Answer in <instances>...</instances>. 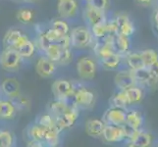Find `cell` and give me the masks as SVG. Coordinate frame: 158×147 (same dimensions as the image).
Wrapping results in <instances>:
<instances>
[{"label": "cell", "instance_id": "8fae6325", "mask_svg": "<svg viewBox=\"0 0 158 147\" xmlns=\"http://www.w3.org/2000/svg\"><path fill=\"white\" fill-rule=\"evenodd\" d=\"M101 137L107 142H120L126 138L122 126H115L110 124H105Z\"/></svg>", "mask_w": 158, "mask_h": 147}, {"label": "cell", "instance_id": "5bb4252c", "mask_svg": "<svg viewBox=\"0 0 158 147\" xmlns=\"http://www.w3.org/2000/svg\"><path fill=\"white\" fill-rule=\"evenodd\" d=\"M114 83L120 90H125L131 86L135 85V81L131 70H124L118 72L114 78Z\"/></svg>", "mask_w": 158, "mask_h": 147}, {"label": "cell", "instance_id": "bcb514c9", "mask_svg": "<svg viewBox=\"0 0 158 147\" xmlns=\"http://www.w3.org/2000/svg\"><path fill=\"white\" fill-rule=\"evenodd\" d=\"M154 23L156 26V29L158 30V11H156L155 14H154Z\"/></svg>", "mask_w": 158, "mask_h": 147}, {"label": "cell", "instance_id": "83f0119b", "mask_svg": "<svg viewBox=\"0 0 158 147\" xmlns=\"http://www.w3.org/2000/svg\"><path fill=\"white\" fill-rule=\"evenodd\" d=\"M28 137L29 139H32V140H36V141H40V142H43V134H44V128L40 126L39 124H35L31 126L28 129ZM44 143V142H43ZM45 145V144H44Z\"/></svg>", "mask_w": 158, "mask_h": 147}, {"label": "cell", "instance_id": "ab89813d", "mask_svg": "<svg viewBox=\"0 0 158 147\" xmlns=\"http://www.w3.org/2000/svg\"><path fill=\"white\" fill-rule=\"evenodd\" d=\"M85 4L89 5V6H92L96 9L103 10V11L106 10L109 3V0H85Z\"/></svg>", "mask_w": 158, "mask_h": 147}, {"label": "cell", "instance_id": "2e32d148", "mask_svg": "<svg viewBox=\"0 0 158 147\" xmlns=\"http://www.w3.org/2000/svg\"><path fill=\"white\" fill-rule=\"evenodd\" d=\"M105 123L98 119H89L85 123V133L90 137H100L103 133Z\"/></svg>", "mask_w": 158, "mask_h": 147}, {"label": "cell", "instance_id": "e0dca14e", "mask_svg": "<svg viewBox=\"0 0 158 147\" xmlns=\"http://www.w3.org/2000/svg\"><path fill=\"white\" fill-rule=\"evenodd\" d=\"M152 143L151 135L139 129L132 138H130L129 146L132 147H148Z\"/></svg>", "mask_w": 158, "mask_h": 147}, {"label": "cell", "instance_id": "9a60e30c", "mask_svg": "<svg viewBox=\"0 0 158 147\" xmlns=\"http://www.w3.org/2000/svg\"><path fill=\"white\" fill-rule=\"evenodd\" d=\"M115 22L118 28V35L129 37L135 32V26L127 15L117 16Z\"/></svg>", "mask_w": 158, "mask_h": 147}, {"label": "cell", "instance_id": "f6af8a7d", "mask_svg": "<svg viewBox=\"0 0 158 147\" xmlns=\"http://www.w3.org/2000/svg\"><path fill=\"white\" fill-rule=\"evenodd\" d=\"M137 1L141 5H144V6H148L152 3V0H137Z\"/></svg>", "mask_w": 158, "mask_h": 147}, {"label": "cell", "instance_id": "484cf974", "mask_svg": "<svg viewBox=\"0 0 158 147\" xmlns=\"http://www.w3.org/2000/svg\"><path fill=\"white\" fill-rule=\"evenodd\" d=\"M130 127L134 128L135 129H140L143 126V117L139 115L138 111H130L127 113L126 116V123Z\"/></svg>", "mask_w": 158, "mask_h": 147}, {"label": "cell", "instance_id": "b9f144b4", "mask_svg": "<svg viewBox=\"0 0 158 147\" xmlns=\"http://www.w3.org/2000/svg\"><path fill=\"white\" fill-rule=\"evenodd\" d=\"M122 127H123V129H124V133H125V137H126V138H132L134 135L135 134V133L138 132L139 129H135L134 128L132 127H130L129 125L127 124H124L122 125Z\"/></svg>", "mask_w": 158, "mask_h": 147}, {"label": "cell", "instance_id": "f1b7e54d", "mask_svg": "<svg viewBox=\"0 0 158 147\" xmlns=\"http://www.w3.org/2000/svg\"><path fill=\"white\" fill-rule=\"evenodd\" d=\"M14 104L15 108L17 109V111H26L30 109L31 107V101L27 96L23 94H19L10 99Z\"/></svg>", "mask_w": 158, "mask_h": 147}, {"label": "cell", "instance_id": "1f68e13d", "mask_svg": "<svg viewBox=\"0 0 158 147\" xmlns=\"http://www.w3.org/2000/svg\"><path fill=\"white\" fill-rule=\"evenodd\" d=\"M15 144V135L10 130L0 129V147H12Z\"/></svg>", "mask_w": 158, "mask_h": 147}, {"label": "cell", "instance_id": "5b68a950", "mask_svg": "<svg viewBox=\"0 0 158 147\" xmlns=\"http://www.w3.org/2000/svg\"><path fill=\"white\" fill-rule=\"evenodd\" d=\"M79 116L80 108L73 103L63 115L55 118V126L59 129V132L62 133L63 130L72 128L76 124V122H77Z\"/></svg>", "mask_w": 158, "mask_h": 147}, {"label": "cell", "instance_id": "7402d4cb", "mask_svg": "<svg viewBox=\"0 0 158 147\" xmlns=\"http://www.w3.org/2000/svg\"><path fill=\"white\" fill-rule=\"evenodd\" d=\"M131 72L133 74V77L135 79V84H148L151 81V76L148 71V67L135 69V70H131Z\"/></svg>", "mask_w": 158, "mask_h": 147}, {"label": "cell", "instance_id": "3957f363", "mask_svg": "<svg viewBox=\"0 0 158 147\" xmlns=\"http://www.w3.org/2000/svg\"><path fill=\"white\" fill-rule=\"evenodd\" d=\"M51 91L54 99L69 101L73 97L75 86L68 80L58 79L55 81H53L51 85Z\"/></svg>", "mask_w": 158, "mask_h": 147}, {"label": "cell", "instance_id": "9c48e42d", "mask_svg": "<svg viewBox=\"0 0 158 147\" xmlns=\"http://www.w3.org/2000/svg\"><path fill=\"white\" fill-rule=\"evenodd\" d=\"M105 11L96 9L92 6L85 4V6L83 11V17L85 22L86 26L90 28L91 26L102 23V22L106 21V16H105Z\"/></svg>", "mask_w": 158, "mask_h": 147}, {"label": "cell", "instance_id": "ac0fdd59", "mask_svg": "<svg viewBox=\"0 0 158 147\" xmlns=\"http://www.w3.org/2000/svg\"><path fill=\"white\" fill-rule=\"evenodd\" d=\"M59 129L56 128V126L44 128V134H43V142L45 146L54 147L57 146L59 143V137H60Z\"/></svg>", "mask_w": 158, "mask_h": 147}, {"label": "cell", "instance_id": "e575fe53", "mask_svg": "<svg viewBox=\"0 0 158 147\" xmlns=\"http://www.w3.org/2000/svg\"><path fill=\"white\" fill-rule=\"evenodd\" d=\"M112 103H113V107L120 108V109H125L130 105L128 98L126 94H125L124 90H120V92H118V93H116L113 96Z\"/></svg>", "mask_w": 158, "mask_h": 147}, {"label": "cell", "instance_id": "4dcf8cb0", "mask_svg": "<svg viewBox=\"0 0 158 147\" xmlns=\"http://www.w3.org/2000/svg\"><path fill=\"white\" fill-rule=\"evenodd\" d=\"M126 62L131 70H135L145 67L139 53H130L126 57Z\"/></svg>", "mask_w": 158, "mask_h": 147}, {"label": "cell", "instance_id": "ee69618b", "mask_svg": "<svg viewBox=\"0 0 158 147\" xmlns=\"http://www.w3.org/2000/svg\"><path fill=\"white\" fill-rule=\"evenodd\" d=\"M28 146H31V147H42V146H45V145H44V143H43V142H40V141L29 139L28 140Z\"/></svg>", "mask_w": 158, "mask_h": 147}, {"label": "cell", "instance_id": "7bdbcfd3", "mask_svg": "<svg viewBox=\"0 0 158 147\" xmlns=\"http://www.w3.org/2000/svg\"><path fill=\"white\" fill-rule=\"evenodd\" d=\"M148 71L151 76L152 80H158V61L155 62L154 64H152L151 66L148 67Z\"/></svg>", "mask_w": 158, "mask_h": 147}, {"label": "cell", "instance_id": "52a82bcc", "mask_svg": "<svg viewBox=\"0 0 158 147\" xmlns=\"http://www.w3.org/2000/svg\"><path fill=\"white\" fill-rule=\"evenodd\" d=\"M29 39H30L28 37V35H25L21 30L11 29L5 34L3 37V45L4 47L19 49Z\"/></svg>", "mask_w": 158, "mask_h": 147}, {"label": "cell", "instance_id": "cb8c5ba5", "mask_svg": "<svg viewBox=\"0 0 158 147\" xmlns=\"http://www.w3.org/2000/svg\"><path fill=\"white\" fill-rule=\"evenodd\" d=\"M100 63L103 68L107 70H114L119 67L120 63H121V55L118 53H113L110 56L100 59Z\"/></svg>", "mask_w": 158, "mask_h": 147}, {"label": "cell", "instance_id": "836d02e7", "mask_svg": "<svg viewBox=\"0 0 158 147\" xmlns=\"http://www.w3.org/2000/svg\"><path fill=\"white\" fill-rule=\"evenodd\" d=\"M107 21V20H106ZM106 21L102 23L96 24L90 27V31L95 39H101L104 36L107 35V27H106Z\"/></svg>", "mask_w": 158, "mask_h": 147}, {"label": "cell", "instance_id": "30bf717a", "mask_svg": "<svg viewBox=\"0 0 158 147\" xmlns=\"http://www.w3.org/2000/svg\"><path fill=\"white\" fill-rule=\"evenodd\" d=\"M56 63L51 61L50 59H48L46 56H41L37 59L35 64V72L40 77L43 79L51 78L52 76L56 72Z\"/></svg>", "mask_w": 158, "mask_h": 147}, {"label": "cell", "instance_id": "8992f818", "mask_svg": "<svg viewBox=\"0 0 158 147\" xmlns=\"http://www.w3.org/2000/svg\"><path fill=\"white\" fill-rule=\"evenodd\" d=\"M73 103L77 105L79 108H89L94 105L95 96L94 93L89 88L85 86L75 88V91L73 94Z\"/></svg>", "mask_w": 158, "mask_h": 147}, {"label": "cell", "instance_id": "7dc6e473", "mask_svg": "<svg viewBox=\"0 0 158 147\" xmlns=\"http://www.w3.org/2000/svg\"><path fill=\"white\" fill-rule=\"evenodd\" d=\"M22 1H24L26 3H35V1H37V0H22Z\"/></svg>", "mask_w": 158, "mask_h": 147}, {"label": "cell", "instance_id": "44dd1931", "mask_svg": "<svg viewBox=\"0 0 158 147\" xmlns=\"http://www.w3.org/2000/svg\"><path fill=\"white\" fill-rule=\"evenodd\" d=\"M70 106H71V104H69L68 101L54 99L49 104L48 111H49V113H51L54 117L57 118L59 116L63 115V114L70 108Z\"/></svg>", "mask_w": 158, "mask_h": 147}, {"label": "cell", "instance_id": "d6986e66", "mask_svg": "<svg viewBox=\"0 0 158 147\" xmlns=\"http://www.w3.org/2000/svg\"><path fill=\"white\" fill-rule=\"evenodd\" d=\"M17 109L15 108L14 104L10 99H0V119L1 120H12Z\"/></svg>", "mask_w": 158, "mask_h": 147}, {"label": "cell", "instance_id": "d4e9b609", "mask_svg": "<svg viewBox=\"0 0 158 147\" xmlns=\"http://www.w3.org/2000/svg\"><path fill=\"white\" fill-rule=\"evenodd\" d=\"M125 94H126L127 98H128V101L131 104H134V103H138L139 102L141 99H143V91H141V89L139 88H138V86H131V88H127L124 90Z\"/></svg>", "mask_w": 158, "mask_h": 147}, {"label": "cell", "instance_id": "277c9868", "mask_svg": "<svg viewBox=\"0 0 158 147\" xmlns=\"http://www.w3.org/2000/svg\"><path fill=\"white\" fill-rule=\"evenodd\" d=\"M76 71L81 80H91L96 76V63L89 56L81 57L76 64Z\"/></svg>", "mask_w": 158, "mask_h": 147}, {"label": "cell", "instance_id": "f35d334b", "mask_svg": "<svg viewBox=\"0 0 158 147\" xmlns=\"http://www.w3.org/2000/svg\"><path fill=\"white\" fill-rule=\"evenodd\" d=\"M43 35L46 37V39L49 41L50 43H56L59 39L64 35H61L59 31H57L55 29L53 28H49L45 31H43Z\"/></svg>", "mask_w": 158, "mask_h": 147}, {"label": "cell", "instance_id": "c3c4849f", "mask_svg": "<svg viewBox=\"0 0 158 147\" xmlns=\"http://www.w3.org/2000/svg\"><path fill=\"white\" fill-rule=\"evenodd\" d=\"M58 1H59V0H58Z\"/></svg>", "mask_w": 158, "mask_h": 147}, {"label": "cell", "instance_id": "603a6c76", "mask_svg": "<svg viewBox=\"0 0 158 147\" xmlns=\"http://www.w3.org/2000/svg\"><path fill=\"white\" fill-rule=\"evenodd\" d=\"M62 47H60L56 43H49L47 45V47L43 50V55L46 56L48 59H50L51 61L55 62L57 64V62L59 61L60 55H61L62 52Z\"/></svg>", "mask_w": 158, "mask_h": 147}, {"label": "cell", "instance_id": "ffe728a7", "mask_svg": "<svg viewBox=\"0 0 158 147\" xmlns=\"http://www.w3.org/2000/svg\"><path fill=\"white\" fill-rule=\"evenodd\" d=\"M111 43L114 51L120 54V55L125 54L130 48L129 39L127 36H124L122 35H116L115 36H113Z\"/></svg>", "mask_w": 158, "mask_h": 147}, {"label": "cell", "instance_id": "d6a6232c", "mask_svg": "<svg viewBox=\"0 0 158 147\" xmlns=\"http://www.w3.org/2000/svg\"><path fill=\"white\" fill-rule=\"evenodd\" d=\"M139 54L145 67H149L158 61V54L153 49H146V50L141 51Z\"/></svg>", "mask_w": 158, "mask_h": 147}, {"label": "cell", "instance_id": "8d00e7d4", "mask_svg": "<svg viewBox=\"0 0 158 147\" xmlns=\"http://www.w3.org/2000/svg\"><path fill=\"white\" fill-rule=\"evenodd\" d=\"M36 123L43 128L53 127V126H55V117H54L51 113L47 112L45 114H42L39 118V120H37Z\"/></svg>", "mask_w": 158, "mask_h": 147}, {"label": "cell", "instance_id": "74e56055", "mask_svg": "<svg viewBox=\"0 0 158 147\" xmlns=\"http://www.w3.org/2000/svg\"><path fill=\"white\" fill-rule=\"evenodd\" d=\"M73 61V52L72 49L70 48H63L61 55H60L59 61L57 62V64L61 65V66H68Z\"/></svg>", "mask_w": 158, "mask_h": 147}, {"label": "cell", "instance_id": "f546056e", "mask_svg": "<svg viewBox=\"0 0 158 147\" xmlns=\"http://www.w3.org/2000/svg\"><path fill=\"white\" fill-rule=\"evenodd\" d=\"M17 50L24 59H28V58H31L35 55V53L36 51V46H35V41H32L31 39H29L24 45H22L19 49H17Z\"/></svg>", "mask_w": 158, "mask_h": 147}, {"label": "cell", "instance_id": "ba28073f", "mask_svg": "<svg viewBox=\"0 0 158 147\" xmlns=\"http://www.w3.org/2000/svg\"><path fill=\"white\" fill-rule=\"evenodd\" d=\"M79 4L77 0H59L57 3V13L61 19L68 20L78 14Z\"/></svg>", "mask_w": 158, "mask_h": 147}, {"label": "cell", "instance_id": "60d3db41", "mask_svg": "<svg viewBox=\"0 0 158 147\" xmlns=\"http://www.w3.org/2000/svg\"><path fill=\"white\" fill-rule=\"evenodd\" d=\"M60 47L62 48H70L71 47V39L69 35H64L59 39V40L56 42Z\"/></svg>", "mask_w": 158, "mask_h": 147}, {"label": "cell", "instance_id": "6da1fadb", "mask_svg": "<svg viewBox=\"0 0 158 147\" xmlns=\"http://www.w3.org/2000/svg\"><path fill=\"white\" fill-rule=\"evenodd\" d=\"M71 47L84 49L90 46L95 39L88 26H78L70 31Z\"/></svg>", "mask_w": 158, "mask_h": 147}, {"label": "cell", "instance_id": "d590c367", "mask_svg": "<svg viewBox=\"0 0 158 147\" xmlns=\"http://www.w3.org/2000/svg\"><path fill=\"white\" fill-rule=\"evenodd\" d=\"M51 28L55 29L57 31H59L61 35H69L70 34V26L64 19H56L52 22Z\"/></svg>", "mask_w": 158, "mask_h": 147}, {"label": "cell", "instance_id": "4316f807", "mask_svg": "<svg viewBox=\"0 0 158 147\" xmlns=\"http://www.w3.org/2000/svg\"><path fill=\"white\" fill-rule=\"evenodd\" d=\"M16 18L22 24H30L35 19V11L31 8H21L16 13Z\"/></svg>", "mask_w": 158, "mask_h": 147}, {"label": "cell", "instance_id": "4fadbf2b", "mask_svg": "<svg viewBox=\"0 0 158 147\" xmlns=\"http://www.w3.org/2000/svg\"><path fill=\"white\" fill-rule=\"evenodd\" d=\"M126 116L127 113L124 111V109L113 107L106 111L104 115V122L105 124L122 126L126 123Z\"/></svg>", "mask_w": 158, "mask_h": 147}, {"label": "cell", "instance_id": "7a4b0ae2", "mask_svg": "<svg viewBox=\"0 0 158 147\" xmlns=\"http://www.w3.org/2000/svg\"><path fill=\"white\" fill-rule=\"evenodd\" d=\"M23 59L24 58L21 56L17 49L4 47L2 52L0 53V66L5 71L14 72L21 67Z\"/></svg>", "mask_w": 158, "mask_h": 147}, {"label": "cell", "instance_id": "7c38bea8", "mask_svg": "<svg viewBox=\"0 0 158 147\" xmlns=\"http://www.w3.org/2000/svg\"><path fill=\"white\" fill-rule=\"evenodd\" d=\"M0 91L8 99H11V98L21 94V84L17 79L6 78L2 80L1 84H0Z\"/></svg>", "mask_w": 158, "mask_h": 147}]
</instances>
